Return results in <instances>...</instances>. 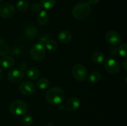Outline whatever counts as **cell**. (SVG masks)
<instances>
[{"instance_id": "cell-1", "label": "cell", "mask_w": 127, "mask_h": 126, "mask_svg": "<svg viewBox=\"0 0 127 126\" xmlns=\"http://www.w3.org/2000/svg\"><path fill=\"white\" fill-rule=\"evenodd\" d=\"M91 13V5L87 2L82 1L77 3L72 9V14L77 20H85L88 19Z\"/></svg>"}, {"instance_id": "cell-2", "label": "cell", "mask_w": 127, "mask_h": 126, "mask_svg": "<svg viewBox=\"0 0 127 126\" xmlns=\"http://www.w3.org/2000/svg\"><path fill=\"white\" fill-rule=\"evenodd\" d=\"M45 97L48 103L51 105H59L64 101L65 93L61 88L54 86L47 91Z\"/></svg>"}, {"instance_id": "cell-3", "label": "cell", "mask_w": 127, "mask_h": 126, "mask_svg": "<svg viewBox=\"0 0 127 126\" xmlns=\"http://www.w3.org/2000/svg\"><path fill=\"white\" fill-rule=\"evenodd\" d=\"M28 106L26 102L22 100H15L9 106V111L14 116H22L27 112Z\"/></svg>"}, {"instance_id": "cell-4", "label": "cell", "mask_w": 127, "mask_h": 126, "mask_svg": "<svg viewBox=\"0 0 127 126\" xmlns=\"http://www.w3.org/2000/svg\"><path fill=\"white\" fill-rule=\"evenodd\" d=\"M30 55L35 61H39L43 60L46 55V50L44 46L38 43L33 44L30 49Z\"/></svg>"}, {"instance_id": "cell-5", "label": "cell", "mask_w": 127, "mask_h": 126, "mask_svg": "<svg viewBox=\"0 0 127 126\" xmlns=\"http://www.w3.org/2000/svg\"><path fill=\"white\" fill-rule=\"evenodd\" d=\"M104 69L110 74H116L120 72V65L114 58H107L104 62Z\"/></svg>"}, {"instance_id": "cell-6", "label": "cell", "mask_w": 127, "mask_h": 126, "mask_svg": "<svg viewBox=\"0 0 127 126\" xmlns=\"http://www.w3.org/2000/svg\"><path fill=\"white\" fill-rule=\"evenodd\" d=\"M72 74L74 79L79 82L84 81L87 78L86 69L81 64H77L73 67Z\"/></svg>"}, {"instance_id": "cell-7", "label": "cell", "mask_w": 127, "mask_h": 126, "mask_svg": "<svg viewBox=\"0 0 127 126\" xmlns=\"http://www.w3.org/2000/svg\"><path fill=\"white\" fill-rule=\"evenodd\" d=\"M15 14V8L9 3L0 4V17L2 18H9Z\"/></svg>"}, {"instance_id": "cell-8", "label": "cell", "mask_w": 127, "mask_h": 126, "mask_svg": "<svg viewBox=\"0 0 127 126\" xmlns=\"http://www.w3.org/2000/svg\"><path fill=\"white\" fill-rule=\"evenodd\" d=\"M24 77V73L23 70L20 69H11L7 74V79L11 82L17 83L22 80Z\"/></svg>"}, {"instance_id": "cell-9", "label": "cell", "mask_w": 127, "mask_h": 126, "mask_svg": "<svg viewBox=\"0 0 127 126\" xmlns=\"http://www.w3.org/2000/svg\"><path fill=\"white\" fill-rule=\"evenodd\" d=\"M105 38L107 42L114 46H118L121 42L120 35L115 30H110L107 32L105 35Z\"/></svg>"}, {"instance_id": "cell-10", "label": "cell", "mask_w": 127, "mask_h": 126, "mask_svg": "<svg viewBox=\"0 0 127 126\" xmlns=\"http://www.w3.org/2000/svg\"><path fill=\"white\" fill-rule=\"evenodd\" d=\"M19 90L23 95H31L34 93L36 90V86L31 82H24L19 85Z\"/></svg>"}, {"instance_id": "cell-11", "label": "cell", "mask_w": 127, "mask_h": 126, "mask_svg": "<svg viewBox=\"0 0 127 126\" xmlns=\"http://www.w3.org/2000/svg\"><path fill=\"white\" fill-rule=\"evenodd\" d=\"M80 106V102H79V99L76 97H72L68 99L66 101L65 105V108L69 112H72L77 109Z\"/></svg>"}, {"instance_id": "cell-12", "label": "cell", "mask_w": 127, "mask_h": 126, "mask_svg": "<svg viewBox=\"0 0 127 126\" xmlns=\"http://www.w3.org/2000/svg\"><path fill=\"white\" fill-rule=\"evenodd\" d=\"M24 35L26 37L30 38V39H35L38 35V30L35 26L29 25L25 28Z\"/></svg>"}, {"instance_id": "cell-13", "label": "cell", "mask_w": 127, "mask_h": 126, "mask_svg": "<svg viewBox=\"0 0 127 126\" xmlns=\"http://www.w3.org/2000/svg\"><path fill=\"white\" fill-rule=\"evenodd\" d=\"M58 38L60 42L63 43V44H68V43H70L71 41L72 40L73 35L70 32L64 30L62 31L58 34Z\"/></svg>"}, {"instance_id": "cell-14", "label": "cell", "mask_w": 127, "mask_h": 126, "mask_svg": "<svg viewBox=\"0 0 127 126\" xmlns=\"http://www.w3.org/2000/svg\"><path fill=\"white\" fill-rule=\"evenodd\" d=\"M14 64V59L12 56H6L2 57L0 60V65L4 69H10Z\"/></svg>"}, {"instance_id": "cell-15", "label": "cell", "mask_w": 127, "mask_h": 126, "mask_svg": "<svg viewBox=\"0 0 127 126\" xmlns=\"http://www.w3.org/2000/svg\"><path fill=\"white\" fill-rule=\"evenodd\" d=\"M26 74L27 77L32 80H37L40 77L39 70L35 67H30L26 69Z\"/></svg>"}, {"instance_id": "cell-16", "label": "cell", "mask_w": 127, "mask_h": 126, "mask_svg": "<svg viewBox=\"0 0 127 126\" xmlns=\"http://www.w3.org/2000/svg\"><path fill=\"white\" fill-rule=\"evenodd\" d=\"M49 21V16L45 11H41L37 16V22L41 25H45Z\"/></svg>"}, {"instance_id": "cell-17", "label": "cell", "mask_w": 127, "mask_h": 126, "mask_svg": "<svg viewBox=\"0 0 127 126\" xmlns=\"http://www.w3.org/2000/svg\"><path fill=\"white\" fill-rule=\"evenodd\" d=\"M91 58L94 63H97V64H100L105 59V56L102 52L95 51L93 53L91 56Z\"/></svg>"}, {"instance_id": "cell-18", "label": "cell", "mask_w": 127, "mask_h": 126, "mask_svg": "<svg viewBox=\"0 0 127 126\" xmlns=\"http://www.w3.org/2000/svg\"><path fill=\"white\" fill-rule=\"evenodd\" d=\"M101 79V74L98 72H93L88 77V80L91 84H96L99 82Z\"/></svg>"}, {"instance_id": "cell-19", "label": "cell", "mask_w": 127, "mask_h": 126, "mask_svg": "<svg viewBox=\"0 0 127 126\" xmlns=\"http://www.w3.org/2000/svg\"><path fill=\"white\" fill-rule=\"evenodd\" d=\"M45 46L47 48V49L53 51L57 50L58 47V44L55 40L53 39H48L44 44Z\"/></svg>"}, {"instance_id": "cell-20", "label": "cell", "mask_w": 127, "mask_h": 126, "mask_svg": "<svg viewBox=\"0 0 127 126\" xmlns=\"http://www.w3.org/2000/svg\"><path fill=\"white\" fill-rule=\"evenodd\" d=\"M48 85H49V80L45 77L39 79L36 84V86L40 90H45L48 87Z\"/></svg>"}, {"instance_id": "cell-21", "label": "cell", "mask_w": 127, "mask_h": 126, "mask_svg": "<svg viewBox=\"0 0 127 126\" xmlns=\"http://www.w3.org/2000/svg\"><path fill=\"white\" fill-rule=\"evenodd\" d=\"M9 46L4 40L0 38V56H4L8 53Z\"/></svg>"}, {"instance_id": "cell-22", "label": "cell", "mask_w": 127, "mask_h": 126, "mask_svg": "<svg viewBox=\"0 0 127 126\" xmlns=\"http://www.w3.org/2000/svg\"><path fill=\"white\" fill-rule=\"evenodd\" d=\"M57 0H40V4L46 9H50L54 7Z\"/></svg>"}, {"instance_id": "cell-23", "label": "cell", "mask_w": 127, "mask_h": 126, "mask_svg": "<svg viewBox=\"0 0 127 126\" xmlns=\"http://www.w3.org/2000/svg\"><path fill=\"white\" fill-rule=\"evenodd\" d=\"M16 7L19 11H26L29 8V3L25 0H19L16 2Z\"/></svg>"}, {"instance_id": "cell-24", "label": "cell", "mask_w": 127, "mask_h": 126, "mask_svg": "<svg viewBox=\"0 0 127 126\" xmlns=\"http://www.w3.org/2000/svg\"><path fill=\"white\" fill-rule=\"evenodd\" d=\"M22 122L24 126H31L33 123V119L30 115H26L22 117Z\"/></svg>"}, {"instance_id": "cell-25", "label": "cell", "mask_w": 127, "mask_h": 126, "mask_svg": "<svg viewBox=\"0 0 127 126\" xmlns=\"http://www.w3.org/2000/svg\"><path fill=\"white\" fill-rule=\"evenodd\" d=\"M117 51L118 53L121 56L126 58L127 55V45L126 43H124V44L119 46V47L117 49Z\"/></svg>"}, {"instance_id": "cell-26", "label": "cell", "mask_w": 127, "mask_h": 126, "mask_svg": "<svg viewBox=\"0 0 127 126\" xmlns=\"http://www.w3.org/2000/svg\"><path fill=\"white\" fill-rule=\"evenodd\" d=\"M42 6L40 4V3L38 2H35L31 6V11L34 13H38L42 11Z\"/></svg>"}, {"instance_id": "cell-27", "label": "cell", "mask_w": 127, "mask_h": 126, "mask_svg": "<svg viewBox=\"0 0 127 126\" xmlns=\"http://www.w3.org/2000/svg\"><path fill=\"white\" fill-rule=\"evenodd\" d=\"M49 35L47 34V33H44V34L42 35L40 37L39 39H38V43H40L42 44H44L49 39Z\"/></svg>"}, {"instance_id": "cell-28", "label": "cell", "mask_w": 127, "mask_h": 126, "mask_svg": "<svg viewBox=\"0 0 127 126\" xmlns=\"http://www.w3.org/2000/svg\"><path fill=\"white\" fill-rule=\"evenodd\" d=\"M100 0H88V3L90 5H95L99 2Z\"/></svg>"}, {"instance_id": "cell-29", "label": "cell", "mask_w": 127, "mask_h": 126, "mask_svg": "<svg viewBox=\"0 0 127 126\" xmlns=\"http://www.w3.org/2000/svg\"><path fill=\"white\" fill-rule=\"evenodd\" d=\"M127 59H125V61H124V64H123V67H124V69H125V70H126V71L127 70Z\"/></svg>"}, {"instance_id": "cell-30", "label": "cell", "mask_w": 127, "mask_h": 126, "mask_svg": "<svg viewBox=\"0 0 127 126\" xmlns=\"http://www.w3.org/2000/svg\"><path fill=\"white\" fill-rule=\"evenodd\" d=\"M2 75H3V71H2V69L0 67V80L2 79Z\"/></svg>"}, {"instance_id": "cell-31", "label": "cell", "mask_w": 127, "mask_h": 126, "mask_svg": "<svg viewBox=\"0 0 127 126\" xmlns=\"http://www.w3.org/2000/svg\"><path fill=\"white\" fill-rule=\"evenodd\" d=\"M47 126H53V124L52 123H49L47 125Z\"/></svg>"}, {"instance_id": "cell-32", "label": "cell", "mask_w": 127, "mask_h": 126, "mask_svg": "<svg viewBox=\"0 0 127 126\" xmlns=\"http://www.w3.org/2000/svg\"><path fill=\"white\" fill-rule=\"evenodd\" d=\"M2 1V0H0V2H1Z\"/></svg>"}]
</instances>
